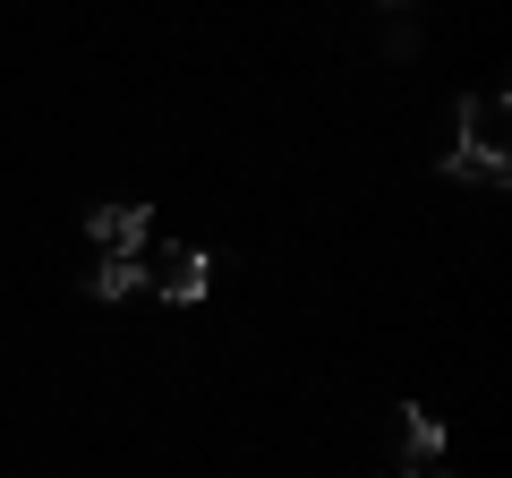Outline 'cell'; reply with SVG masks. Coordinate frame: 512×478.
Segmentation results:
<instances>
[{"mask_svg":"<svg viewBox=\"0 0 512 478\" xmlns=\"http://www.w3.org/2000/svg\"><path fill=\"white\" fill-rule=\"evenodd\" d=\"M86 231H94V248H103V257H137V248H146V231H154V205L111 197V205H94V214H86Z\"/></svg>","mask_w":512,"mask_h":478,"instance_id":"3957f363","label":"cell"},{"mask_svg":"<svg viewBox=\"0 0 512 478\" xmlns=\"http://www.w3.org/2000/svg\"><path fill=\"white\" fill-rule=\"evenodd\" d=\"M376 43H384V60H419V18H402V9H393Z\"/></svg>","mask_w":512,"mask_h":478,"instance_id":"52a82bcc","label":"cell"},{"mask_svg":"<svg viewBox=\"0 0 512 478\" xmlns=\"http://www.w3.org/2000/svg\"><path fill=\"white\" fill-rule=\"evenodd\" d=\"M86 291L94 299H137V291H146V257H103L86 274Z\"/></svg>","mask_w":512,"mask_h":478,"instance_id":"5b68a950","label":"cell"},{"mask_svg":"<svg viewBox=\"0 0 512 478\" xmlns=\"http://www.w3.org/2000/svg\"><path fill=\"white\" fill-rule=\"evenodd\" d=\"M393 436H402L410 470H427V461L444 453V419H436V410H419V402H402V410H393Z\"/></svg>","mask_w":512,"mask_h":478,"instance_id":"277c9868","label":"cell"},{"mask_svg":"<svg viewBox=\"0 0 512 478\" xmlns=\"http://www.w3.org/2000/svg\"><path fill=\"white\" fill-rule=\"evenodd\" d=\"M384 9H402V18H410V9H419V0H384Z\"/></svg>","mask_w":512,"mask_h":478,"instance_id":"ba28073f","label":"cell"},{"mask_svg":"<svg viewBox=\"0 0 512 478\" xmlns=\"http://www.w3.org/2000/svg\"><path fill=\"white\" fill-rule=\"evenodd\" d=\"M444 180H470V188H504V180H512V163H504V154H478V146H453V154H444Z\"/></svg>","mask_w":512,"mask_h":478,"instance_id":"8992f818","label":"cell"},{"mask_svg":"<svg viewBox=\"0 0 512 478\" xmlns=\"http://www.w3.org/2000/svg\"><path fill=\"white\" fill-rule=\"evenodd\" d=\"M146 282H154V291L171 299V308H197V299L214 291V257H205V248H188V239H180V248H163V257L146 265Z\"/></svg>","mask_w":512,"mask_h":478,"instance_id":"7a4b0ae2","label":"cell"},{"mask_svg":"<svg viewBox=\"0 0 512 478\" xmlns=\"http://www.w3.org/2000/svg\"><path fill=\"white\" fill-rule=\"evenodd\" d=\"M453 129H461V146H478V154H504V146H512V94H504V86H478V94H461Z\"/></svg>","mask_w":512,"mask_h":478,"instance_id":"6da1fadb","label":"cell"},{"mask_svg":"<svg viewBox=\"0 0 512 478\" xmlns=\"http://www.w3.org/2000/svg\"><path fill=\"white\" fill-rule=\"evenodd\" d=\"M410 478H436V470H410Z\"/></svg>","mask_w":512,"mask_h":478,"instance_id":"9c48e42d","label":"cell"}]
</instances>
